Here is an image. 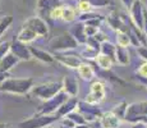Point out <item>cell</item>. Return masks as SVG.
I'll return each mask as SVG.
<instances>
[{
  "instance_id": "obj_1",
  "label": "cell",
  "mask_w": 147,
  "mask_h": 128,
  "mask_svg": "<svg viewBox=\"0 0 147 128\" xmlns=\"http://www.w3.org/2000/svg\"><path fill=\"white\" fill-rule=\"evenodd\" d=\"M33 87L32 78H5L0 83V92L26 95Z\"/></svg>"
},
{
  "instance_id": "obj_2",
  "label": "cell",
  "mask_w": 147,
  "mask_h": 128,
  "mask_svg": "<svg viewBox=\"0 0 147 128\" xmlns=\"http://www.w3.org/2000/svg\"><path fill=\"white\" fill-rule=\"evenodd\" d=\"M59 116L56 114H40V113H37L31 118L24 119L18 126L19 128H45L53 124L54 122H56Z\"/></svg>"
},
{
  "instance_id": "obj_3",
  "label": "cell",
  "mask_w": 147,
  "mask_h": 128,
  "mask_svg": "<svg viewBox=\"0 0 147 128\" xmlns=\"http://www.w3.org/2000/svg\"><path fill=\"white\" fill-rule=\"evenodd\" d=\"M32 93L36 98L41 99V100L46 101L55 96L58 92L61 91V83L60 82H47V83L38 85L36 87H32Z\"/></svg>"
},
{
  "instance_id": "obj_4",
  "label": "cell",
  "mask_w": 147,
  "mask_h": 128,
  "mask_svg": "<svg viewBox=\"0 0 147 128\" xmlns=\"http://www.w3.org/2000/svg\"><path fill=\"white\" fill-rule=\"evenodd\" d=\"M68 98H69V96L61 90L60 92H58L55 96H53L51 99L44 101V104L40 105V108H38L37 113H40V114H55L56 110L68 100Z\"/></svg>"
},
{
  "instance_id": "obj_5",
  "label": "cell",
  "mask_w": 147,
  "mask_h": 128,
  "mask_svg": "<svg viewBox=\"0 0 147 128\" xmlns=\"http://www.w3.org/2000/svg\"><path fill=\"white\" fill-rule=\"evenodd\" d=\"M77 41L74 40L70 33H63V35L58 36L50 42V47L51 50L55 53V51H65L68 49H74L77 47Z\"/></svg>"
},
{
  "instance_id": "obj_6",
  "label": "cell",
  "mask_w": 147,
  "mask_h": 128,
  "mask_svg": "<svg viewBox=\"0 0 147 128\" xmlns=\"http://www.w3.org/2000/svg\"><path fill=\"white\" fill-rule=\"evenodd\" d=\"M104 98H105V87H104V83L100 81H95V82H92L91 92L86 96L84 102H87L90 105H97L104 100Z\"/></svg>"
},
{
  "instance_id": "obj_7",
  "label": "cell",
  "mask_w": 147,
  "mask_h": 128,
  "mask_svg": "<svg viewBox=\"0 0 147 128\" xmlns=\"http://www.w3.org/2000/svg\"><path fill=\"white\" fill-rule=\"evenodd\" d=\"M23 27L30 28L32 32L36 33L37 37H44L49 33V27H47L46 22L41 18V17H32V18L27 19L24 22Z\"/></svg>"
},
{
  "instance_id": "obj_8",
  "label": "cell",
  "mask_w": 147,
  "mask_h": 128,
  "mask_svg": "<svg viewBox=\"0 0 147 128\" xmlns=\"http://www.w3.org/2000/svg\"><path fill=\"white\" fill-rule=\"evenodd\" d=\"M143 115H147V101L136 102V104H131L129 106H127V112L124 118L128 122H131V123H137L138 118Z\"/></svg>"
},
{
  "instance_id": "obj_9",
  "label": "cell",
  "mask_w": 147,
  "mask_h": 128,
  "mask_svg": "<svg viewBox=\"0 0 147 128\" xmlns=\"http://www.w3.org/2000/svg\"><path fill=\"white\" fill-rule=\"evenodd\" d=\"M10 53L14 56H17L19 60H30L32 58V55L30 53V47L23 42L18 41L17 39H14L10 42Z\"/></svg>"
},
{
  "instance_id": "obj_10",
  "label": "cell",
  "mask_w": 147,
  "mask_h": 128,
  "mask_svg": "<svg viewBox=\"0 0 147 128\" xmlns=\"http://www.w3.org/2000/svg\"><path fill=\"white\" fill-rule=\"evenodd\" d=\"M131 17L136 27L142 30L143 27V5L140 0H133L131 5Z\"/></svg>"
},
{
  "instance_id": "obj_11",
  "label": "cell",
  "mask_w": 147,
  "mask_h": 128,
  "mask_svg": "<svg viewBox=\"0 0 147 128\" xmlns=\"http://www.w3.org/2000/svg\"><path fill=\"white\" fill-rule=\"evenodd\" d=\"M53 56H54V59L59 60L61 64L67 65V67H69V68H78L80 64L82 63L81 59L78 58L77 55H70V54L58 53V51H55Z\"/></svg>"
},
{
  "instance_id": "obj_12",
  "label": "cell",
  "mask_w": 147,
  "mask_h": 128,
  "mask_svg": "<svg viewBox=\"0 0 147 128\" xmlns=\"http://www.w3.org/2000/svg\"><path fill=\"white\" fill-rule=\"evenodd\" d=\"M61 90H63L69 98H76L78 93L77 79H76L73 76L64 77V81H63V83H61Z\"/></svg>"
},
{
  "instance_id": "obj_13",
  "label": "cell",
  "mask_w": 147,
  "mask_h": 128,
  "mask_svg": "<svg viewBox=\"0 0 147 128\" xmlns=\"http://www.w3.org/2000/svg\"><path fill=\"white\" fill-rule=\"evenodd\" d=\"M120 121L117 115L114 114L113 112H107L101 114L100 116V122H101V126L104 128H118L120 127Z\"/></svg>"
},
{
  "instance_id": "obj_14",
  "label": "cell",
  "mask_w": 147,
  "mask_h": 128,
  "mask_svg": "<svg viewBox=\"0 0 147 128\" xmlns=\"http://www.w3.org/2000/svg\"><path fill=\"white\" fill-rule=\"evenodd\" d=\"M76 108H78V100L76 98H68V100L56 110L55 114L60 118V116H67L69 113L74 112Z\"/></svg>"
},
{
  "instance_id": "obj_15",
  "label": "cell",
  "mask_w": 147,
  "mask_h": 128,
  "mask_svg": "<svg viewBox=\"0 0 147 128\" xmlns=\"http://www.w3.org/2000/svg\"><path fill=\"white\" fill-rule=\"evenodd\" d=\"M18 62H19V59L17 56H14L12 53H8L4 58L0 59V72L8 73L12 68L16 67Z\"/></svg>"
},
{
  "instance_id": "obj_16",
  "label": "cell",
  "mask_w": 147,
  "mask_h": 128,
  "mask_svg": "<svg viewBox=\"0 0 147 128\" xmlns=\"http://www.w3.org/2000/svg\"><path fill=\"white\" fill-rule=\"evenodd\" d=\"M30 47V53L32 56H35L36 59H38V60L44 62V63H53L55 59H54V56L51 54L46 53L45 50H41V49H37V47H33V46H28Z\"/></svg>"
},
{
  "instance_id": "obj_17",
  "label": "cell",
  "mask_w": 147,
  "mask_h": 128,
  "mask_svg": "<svg viewBox=\"0 0 147 128\" xmlns=\"http://www.w3.org/2000/svg\"><path fill=\"white\" fill-rule=\"evenodd\" d=\"M77 69H78V74H80L83 79H86V81H91L96 74V72H95L94 68H92V65L88 64V63H81Z\"/></svg>"
},
{
  "instance_id": "obj_18",
  "label": "cell",
  "mask_w": 147,
  "mask_h": 128,
  "mask_svg": "<svg viewBox=\"0 0 147 128\" xmlns=\"http://www.w3.org/2000/svg\"><path fill=\"white\" fill-rule=\"evenodd\" d=\"M72 36L74 37V40L77 41V44H86L87 36L84 35V24L83 23H78L73 27L72 30Z\"/></svg>"
},
{
  "instance_id": "obj_19",
  "label": "cell",
  "mask_w": 147,
  "mask_h": 128,
  "mask_svg": "<svg viewBox=\"0 0 147 128\" xmlns=\"http://www.w3.org/2000/svg\"><path fill=\"white\" fill-rule=\"evenodd\" d=\"M115 62L121 65L128 64L129 62V54L127 51V47L115 46Z\"/></svg>"
},
{
  "instance_id": "obj_20",
  "label": "cell",
  "mask_w": 147,
  "mask_h": 128,
  "mask_svg": "<svg viewBox=\"0 0 147 128\" xmlns=\"http://www.w3.org/2000/svg\"><path fill=\"white\" fill-rule=\"evenodd\" d=\"M36 37H37V36H36V33H35V32H32V31H31L30 28H27V27H23V28H22L21 31H19L18 36H17V40L27 45L28 42L33 41V40H35Z\"/></svg>"
},
{
  "instance_id": "obj_21",
  "label": "cell",
  "mask_w": 147,
  "mask_h": 128,
  "mask_svg": "<svg viewBox=\"0 0 147 128\" xmlns=\"http://www.w3.org/2000/svg\"><path fill=\"white\" fill-rule=\"evenodd\" d=\"M60 0H38V9L40 13H49L51 12V9H54L55 7H58Z\"/></svg>"
},
{
  "instance_id": "obj_22",
  "label": "cell",
  "mask_w": 147,
  "mask_h": 128,
  "mask_svg": "<svg viewBox=\"0 0 147 128\" xmlns=\"http://www.w3.org/2000/svg\"><path fill=\"white\" fill-rule=\"evenodd\" d=\"M96 63H97V65L101 68V69H105V70H109L110 68L113 67V59L109 58L107 55H105V54H101L98 53L97 56H96Z\"/></svg>"
},
{
  "instance_id": "obj_23",
  "label": "cell",
  "mask_w": 147,
  "mask_h": 128,
  "mask_svg": "<svg viewBox=\"0 0 147 128\" xmlns=\"http://www.w3.org/2000/svg\"><path fill=\"white\" fill-rule=\"evenodd\" d=\"M100 53L101 54H105L107 55L109 58L113 59V62H115V46L113 44H110V42H102V44L100 45Z\"/></svg>"
},
{
  "instance_id": "obj_24",
  "label": "cell",
  "mask_w": 147,
  "mask_h": 128,
  "mask_svg": "<svg viewBox=\"0 0 147 128\" xmlns=\"http://www.w3.org/2000/svg\"><path fill=\"white\" fill-rule=\"evenodd\" d=\"M76 10L72 7H63V13H61V19L65 22H73L76 19Z\"/></svg>"
},
{
  "instance_id": "obj_25",
  "label": "cell",
  "mask_w": 147,
  "mask_h": 128,
  "mask_svg": "<svg viewBox=\"0 0 147 128\" xmlns=\"http://www.w3.org/2000/svg\"><path fill=\"white\" fill-rule=\"evenodd\" d=\"M117 41H118V45H119V46L127 47L129 45V42H131V40H129V36L127 32H124V31H118Z\"/></svg>"
},
{
  "instance_id": "obj_26",
  "label": "cell",
  "mask_w": 147,
  "mask_h": 128,
  "mask_svg": "<svg viewBox=\"0 0 147 128\" xmlns=\"http://www.w3.org/2000/svg\"><path fill=\"white\" fill-rule=\"evenodd\" d=\"M12 22H13V18L10 16H7V17H4V18H1V21H0V36L9 28Z\"/></svg>"
},
{
  "instance_id": "obj_27",
  "label": "cell",
  "mask_w": 147,
  "mask_h": 128,
  "mask_svg": "<svg viewBox=\"0 0 147 128\" xmlns=\"http://www.w3.org/2000/svg\"><path fill=\"white\" fill-rule=\"evenodd\" d=\"M127 106H128V105H127L125 102H120L119 105L115 106V109L113 110V113H114L119 119L124 118V116H125V112H127Z\"/></svg>"
},
{
  "instance_id": "obj_28",
  "label": "cell",
  "mask_w": 147,
  "mask_h": 128,
  "mask_svg": "<svg viewBox=\"0 0 147 128\" xmlns=\"http://www.w3.org/2000/svg\"><path fill=\"white\" fill-rule=\"evenodd\" d=\"M68 118H70L73 122L76 123V126L77 124H83V123H86V121H84V118H83V115L81 114V113H78V112H72V113H69V114L67 115Z\"/></svg>"
},
{
  "instance_id": "obj_29",
  "label": "cell",
  "mask_w": 147,
  "mask_h": 128,
  "mask_svg": "<svg viewBox=\"0 0 147 128\" xmlns=\"http://www.w3.org/2000/svg\"><path fill=\"white\" fill-rule=\"evenodd\" d=\"M77 8H78V10H80V12L83 14V13L91 12L92 5L90 4V1H87V0H81V1L77 4Z\"/></svg>"
},
{
  "instance_id": "obj_30",
  "label": "cell",
  "mask_w": 147,
  "mask_h": 128,
  "mask_svg": "<svg viewBox=\"0 0 147 128\" xmlns=\"http://www.w3.org/2000/svg\"><path fill=\"white\" fill-rule=\"evenodd\" d=\"M107 21H109V23H110V26H111L113 28H115V30H118V31H121L120 26H124L123 22L118 18V16H110L109 18H107Z\"/></svg>"
},
{
  "instance_id": "obj_31",
  "label": "cell",
  "mask_w": 147,
  "mask_h": 128,
  "mask_svg": "<svg viewBox=\"0 0 147 128\" xmlns=\"http://www.w3.org/2000/svg\"><path fill=\"white\" fill-rule=\"evenodd\" d=\"M97 54H98V51L95 50V49H92V47H90L88 45L86 46V49L82 51V55H83V58H87V59H94V58L97 56Z\"/></svg>"
},
{
  "instance_id": "obj_32",
  "label": "cell",
  "mask_w": 147,
  "mask_h": 128,
  "mask_svg": "<svg viewBox=\"0 0 147 128\" xmlns=\"http://www.w3.org/2000/svg\"><path fill=\"white\" fill-rule=\"evenodd\" d=\"M61 13H63V7H61V5H58V7H55L54 9H51L49 17L53 19H61Z\"/></svg>"
},
{
  "instance_id": "obj_33",
  "label": "cell",
  "mask_w": 147,
  "mask_h": 128,
  "mask_svg": "<svg viewBox=\"0 0 147 128\" xmlns=\"http://www.w3.org/2000/svg\"><path fill=\"white\" fill-rule=\"evenodd\" d=\"M8 53H10V42L8 41L0 42V59L4 58Z\"/></svg>"
},
{
  "instance_id": "obj_34",
  "label": "cell",
  "mask_w": 147,
  "mask_h": 128,
  "mask_svg": "<svg viewBox=\"0 0 147 128\" xmlns=\"http://www.w3.org/2000/svg\"><path fill=\"white\" fill-rule=\"evenodd\" d=\"M95 18H98V19H102V17L100 16V14H97V13H83L82 16L80 17V21L81 22H86V21H88V19H95Z\"/></svg>"
},
{
  "instance_id": "obj_35",
  "label": "cell",
  "mask_w": 147,
  "mask_h": 128,
  "mask_svg": "<svg viewBox=\"0 0 147 128\" xmlns=\"http://www.w3.org/2000/svg\"><path fill=\"white\" fill-rule=\"evenodd\" d=\"M97 32H98V28H97V27L84 24V35H86L87 37H94V36H95Z\"/></svg>"
},
{
  "instance_id": "obj_36",
  "label": "cell",
  "mask_w": 147,
  "mask_h": 128,
  "mask_svg": "<svg viewBox=\"0 0 147 128\" xmlns=\"http://www.w3.org/2000/svg\"><path fill=\"white\" fill-rule=\"evenodd\" d=\"M61 126H64V127H67V128H74L76 127V123L70 118H68V116H64L63 121H61Z\"/></svg>"
},
{
  "instance_id": "obj_37",
  "label": "cell",
  "mask_w": 147,
  "mask_h": 128,
  "mask_svg": "<svg viewBox=\"0 0 147 128\" xmlns=\"http://www.w3.org/2000/svg\"><path fill=\"white\" fill-rule=\"evenodd\" d=\"M138 74L141 76V78H147V62L143 63L138 69Z\"/></svg>"
},
{
  "instance_id": "obj_38",
  "label": "cell",
  "mask_w": 147,
  "mask_h": 128,
  "mask_svg": "<svg viewBox=\"0 0 147 128\" xmlns=\"http://www.w3.org/2000/svg\"><path fill=\"white\" fill-rule=\"evenodd\" d=\"M100 21H101V19H98V18H95V19H88V21H86V22H84V24L94 26V27H97V28H98V24H100Z\"/></svg>"
},
{
  "instance_id": "obj_39",
  "label": "cell",
  "mask_w": 147,
  "mask_h": 128,
  "mask_svg": "<svg viewBox=\"0 0 147 128\" xmlns=\"http://www.w3.org/2000/svg\"><path fill=\"white\" fill-rule=\"evenodd\" d=\"M142 30H145L146 35H147V9L143 8V27Z\"/></svg>"
},
{
  "instance_id": "obj_40",
  "label": "cell",
  "mask_w": 147,
  "mask_h": 128,
  "mask_svg": "<svg viewBox=\"0 0 147 128\" xmlns=\"http://www.w3.org/2000/svg\"><path fill=\"white\" fill-rule=\"evenodd\" d=\"M138 53L141 54V56H142V58H145L147 60V49H146V47H138Z\"/></svg>"
},
{
  "instance_id": "obj_41",
  "label": "cell",
  "mask_w": 147,
  "mask_h": 128,
  "mask_svg": "<svg viewBox=\"0 0 147 128\" xmlns=\"http://www.w3.org/2000/svg\"><path fill=\"white\" fill-rule=\"evenodd\" d=\"M121 3H123L125 7H128V8H131V5H132V3H133V0H120Z\"/></svg>"
},
{
  "instance_id": "obj_42",
  "label": "cell",
  "mask_w": 147,
  "mask_h": 128,
  "mask_svg": "<svg viewBox=\"0 0 147 128\" xmlns=\"http://www.w3.org/2000/svg\"><path fill=\"white\" fill-rule=\"evenodd\" d=\"M133 128H146L145 123H141V122H138V123H134Z\"/></svg>"
},
{
  "instance_id": "obj_43",
  "label": "cell",
  "mask_w": 147,
  "mask_h": 128,
  "mask_svg": "<svg viewBox=\"0 0 147 128\" xmlns=\"http://www.w3.org/2000/svg\"><path fill=\"white\" fill-rule=\"evenodd\" d=\"M7 78V73H4V72H0V83H1L4 79Z\"/></svg>"
},
{
  "instance_id": "obj_44",
  "label": "cell",
  "mask_w": 147,
  "mask_h": 128,
  "mask_svg": "<svg viewBox=\"0 0 147 128\" xmlns=\"http://www.w3.org/2000/svg\"><path fill=\"white\" fill-rule=\"evenodd\" d=\"M74 128H90V126L87 123H83V124H77Z\"/></svg>"
},
{
  "instance_id": "obj_45",
  "label": "cell",
  "mask_w": 147,
  "mask_h": 128,
  "mask_svg": "<svg viewBox=\"0 0 147 128\" xmlns=\"http://www.w3.org/2000/svg\"><path fill=\"white\" fill-rule=\"evenodd\" d=\"M0 128H9L8 124H4V123H0Z\"/></svg>"
},
{
  "instance_id": "obj_46",
  "label": "cell",
  "mask_w": 147,
  "mask_h": 128,
  "mask_svg": "<svg viewBox=\"0 0 147 128\" xmlns=\"http://www.w3.org/2000/svg\"><path fill=\"white\" fill-rule=\"evenodd\" d=\"M142 81H143V82H146V83H147V78H142Z\"/></svg>"
},
{
  "instance_id": "obj_47",
  "label": "cell",
  "mask_w": 147,
  "mask_h": 128,
  "mask_svg": "<svg viewBox=\"0 0 147 128\" xmlns=\"http://www.w3.org/2000/svg\"><path fill=\"white\" fill-rule=\"evenodd\" d=\"M60 128H67V127H64V126H60Z\"/></svg>"
},
{
  "instance_id": "obj_48",
  "label": "cell",
  "mask_w": 147,
  "mask_h": 128,
  "mask_svg": "<svg viewBox=\"0 0 147 128\" xmlns=\"http://www.w3.org/2000/svg\"><path fill=\"white\" fill-rule=\"evenodd\" d=\"M0 21H1V18H0Z\"/></svg>"
},
{
  "instance_id": "obj_49",
  "label": "cell",
  "mask_w": 147,
  "mask_h": 128,
  "mask_svg": "<svg viewBox=\"0 0 147 128\" xmlns=\"http://www.w3.org/2000/svg\"><path fill=\"white\" fill-rule=\"evenodd\" d=\"M118 128H120V127H118Z\"/></svg>"
}]
</instances>
